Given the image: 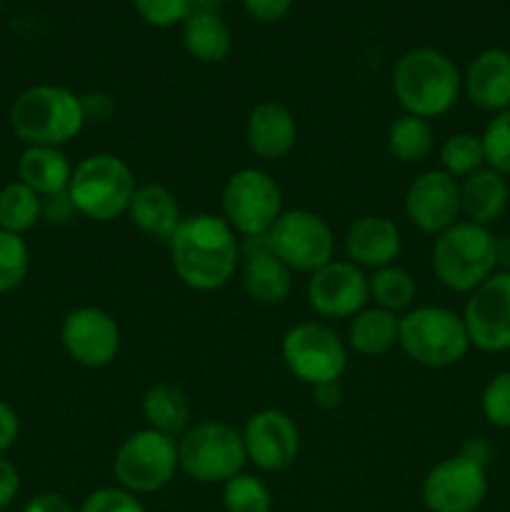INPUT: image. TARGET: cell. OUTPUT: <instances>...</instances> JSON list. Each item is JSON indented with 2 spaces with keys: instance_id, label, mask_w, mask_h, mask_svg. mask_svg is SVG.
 I'll return each mask as SVG.
<instances>
[{
  "instance_id": "obj_1",
  "label": "cell",
  "mask_w": 510,
  "mask_h": 512,
  "mask_svg": "<svg viewBox=\"0 0 510 512\" xmlns=\"http://www.w3.org/2000/svg\"><path fill=\"white\" fill-rule=\"evenodd\" d=\"M175 275L188 288L210 293L228 283L240 265V245L225 218L200 213L183 218L168 240Z\"/></svg>"
},
{
  "instance_id": "obj_2",
  "label": "cell",
  "mask_w": 510,
  "mask_h": 512,
  "mask_svg": "<svg viewBox=\"0 0 510 512\" xmlns=\"http://www.w3.org/2000/svg\"><path fill=\"white\" fill-rule=\"evenodd\" d=\"M463 78L453 60L435 48H415L393 68V93L400 108L418 118H438L458 103Z\"/></svg>"
},
{
  "instance_id": "obj_3",
  "label": "cell",
  "mask_w": 510,
  "mask_h": 512,
  "mask_svg": "<svg viewBox=\"0 0 510 512\" xmlns=\"http://www.w3.org/2000/svg\"><path fill=\"white\" fill-rule=\"evenodd\" d=\"M10 125L23 143L60 148L83 130V100L60 85H33L13 100Z\"/></svg>"
},
{
  "instance_id": "obj_4",
  "label": "cell",
  "mask_w": 510,
  "mask_h": 512,
  "mask_svg": "<svg viewBox=\"0 0 510 512\" xmlns=\"http://www.w3.org/2000/svg\"><path fill=\"white\" fill-rule=\"evenodd\" d=\"M495 270V235L483 225L458 220L435 238L433 273L453 293H473Z\"/></svg>"
},
{
  "instance_id": "obj_5",
  "label": "cell",
  "mask_w": 510,
  "mask_h": 512,
  "mask_svg": "<svg viewBox=\"0 0 510 512\" xmlns=\"http://www.w3.org/2000/svg\"><path fill=\"white\" fill-rule=\"evenodd\" d=\"M135 188V175L123 158L98 153L75 165L68 183V198L75 213L95 223H110L128 213Z\"/></svg>"
},
{
  "instance_id": "obj_6",
  "label": "cell",
  "mask_w": 510,
  "mask_h": 512,
  "mask_svg": "<svg viewBox=\"0 0 510 512\" xmlns=\"http://www.w3.org/2000/svg\"><path fill=\"white\" fill-rule=\"evenodd\" d=\"M398 345L413 363L425 368H450L470 348L463 315L440 305H423L400 318Z\"/></svg>"
},
{
  "instance_id": "obj_7",
  "label": "cell",
  "mask_w": 510,
  "mask_h": 512,
  "mask_svg": "<svg viewBox=\"0 0 510 512\" xmlns=\"http://www.w3.org/2000/svg\"><path fill=\"white\" fill-rule=\"evenodd\" d=\"M243 435L225 423L193 425L178 440V465L198 483H228L245 465Z\"/></svg>"
},
{
  "instance_id": "obj_8",
  "label": "cell",
  "mask_w": 510,
  "mask_h": 512,
  "mask_svg": "<svg viewBox=\"0 0 510 512\" xmlns=\"http://www.w3.org/2000/svg\"><path fill=\"white\" fill-rule=\"evenodd\" d=\"M178 468V443L158 430H135L115 450V480L133 495L158 493L175 478Z\"/></svg>"
},
{
  "instance_id": "obj_9",
  "label": "cell",
  "mask_w": 510,
  "mask_h": 512,
  "mask_svg": "<svg viewBox=\"0 0 510 512\" xmlns=\"http://www.w3.org/2000/svg\"><path fill=\"white\" fill-rule=\"evenodd\" d=\"M283 213V193L268 173L243 168L223 188L225 223L245 238H263Z\"/></svg>"
},
{
  "instance_id": "obj_10",
  "label": "cell",
  "mask_w": 510,
  "mask_h": 512,
  "mask_svg": "<svg viewBox=\"0 0 510 512\" xmlns=\"http://www.w3.org/2000/svg\"><path fill=\"white\" fill-rule=\"evenodd\" d=\"M268 248L288 265L293 273L320 270L333 260L335 235L330 225L310 210H285L265 235Z\"/></svg>"
},
{
  "instance_id": "obj_11",
  "label": "cell",
  "mask_w": 510,
  "mask_h": 512,
  "mask_svg": "<svg viewBox=\"0 0 510 512\" xmlns=\"http://www.w3.org/2000/svg\"><path fill=\"white\" fill-rule=\"evenodd\" d=\"M283 360L295 378L315 388L343 378L348 368V350L328 325L298 323L285 333Z\"/></svg>"
},
{
  "instance_id": "obj_12",
  "label": "cell",
  "mask_w": 510,
  "mask_h": 512,
  "mask_svg": "<svg viewBox=\"0 0 510 512\" xmlns=\"http://www.w3.org/2000/svg\"><path fill=\"white\" fill-rule=\"evenodd\" d=\"M420 495L430 512H475L488 495V473L458 453L428 470Z\"/></svg>"
},
{
  "instance_id": "obj_13",
  "label": "cell",
  "mask_w": 510,
  "mask_h": 512,
  "mask_svg": "<svg viewBox=\"0 0 510 512\" xmlns=\"http://www.w3.org/2000/svg\"><path fill=\"white\" fill-rule=\"evenodd\" d=\"M470 345L485 353L510 350V270H495L465 305Z\"/></svg>"
},
{
  "instance_id": "obj_14",
  "label": "cell",
  "mask_w": 510,
  "mask_h": 512,
  "mask_svg": "<svg viewBox=\"0 0 510 512\" xmlns=\"http://www.w3.org/2000/svg\"><path fill=\"white\" fill-rule=\"evenodd\" d=\"M60 340L70 358L83 368H105L118 358L120 328L105 310L83 305L65 315Z\"/></svg>"
},
{
  "instance_id": "obj_15",
  "label": "cell",
  "mask_w": 510,
  "mask_h": 512,
  "mask_svg": "<svg viewBox=\"0 0 510 512\" xmlns=\"http://www.w3.org/2000/svg\"><path fill=\"white\" fill-rule=\"evenodd\" d=\"M245 458L265 473H283L298 460L300 430L280 410H258L243 428Z\"/></svg>"
},
{
  "instance_id": "obj_16",
  "label": "cell",
  "mask_w": 510,
  "mask_h": 512,
  "mask_svg": "<svg viewBox=\"0 0 510 512\" xmlns=\"http://www.w3.org/2000/svg\"><path fill=\"white\" fill-rule=\"evenodd\" d=\"M368 298V275L350 260H330L308 280V303L325 318H353Z\"/></svg>"
},
{
  "instance_id": "obj_17",
  "label": "cell",
  "mask_w": 510,
  "mask_h": 512,
  "mask_svg": "<svg viewBox=\"0 0 510 512\" xmlns=\"http://www.w3.org/2000/svg\"><path fill=\"white\" fill-rule=\"evenodd\" d=\"M405 215L423 233L440 235L458 223L460 185L445 170H428L410 183L405 193Z\"/></svg>"
},
{
  "instance_id": "obj_18",
  "label": "cell",
  "mask_w": 510,
  "mask_h": 512,
  "mask_svg": "<svg viewBox=\"0 0 510 512\" xmlns=\"http://www.w3.org/2000/svg\"><path fill=\"white\" fill-rule=\"evenodd\" d=\"M243 288L260 305H280L293 290V270L268 248L265 235L248 238L243 255Z\"/></svg>"
},
{
  "instance_id": "obj_19",
  "label": "cell",
  "mask_w": 510,
  "mask_h": 512,
  "mask_svg": "<svg viewBox=\"0 0 510 512\" xmlns=\"http://www.w3.org/2000/svg\"><path fill=\"white\" fill-rule=\"evenodd\" d=\"M470 103L488 113H503L510 108V53L488 48L473 58L463 78Z\"/></svg>"
},
{
  "instance_id": "obj_20",
  "label": "cell",
  "mask_w": 510,
  "mask_h": 512,
  "mask_svg": "<svg viewBox=\"0 0 510 512\" xmlns=\"http://www.w3.org/2000/svg\"><path fill=\"white\" fill-rule=\"evenodd\" d=\"M400 228L383 215H365L355 220L345 233V253L358 268H385L400 253Z\"/></svg>"
},
{
  "instance_id": "obj_21",
  "label": "cell",
  "mask_w": 510,
  "mask_h": 512,
  "mask_svg": "<svg viewBox=\"0 0 510 512\" xmlns=\"http://www.w3.org/2000/svg\"><path fill=\"white\" fill-rule=\"evenodd\" d=\"M295 140H298V125L285 105L265 100L250 110L245 123V143L258 158H285L295 148Z\"/></svg>"
},
{
  "instance_id": "obj_22",
  "label": "cell",
  "mask_w": 510,
  "mask_h": 512,
  "mask_svg": "<svg viewBox=\"0 0 510 512\" xmlns=\"http://www.w3.org/2000/svg\"><path fill=\"white\" fill-rule=\"evenodd\" d=\"M460 185V213L475 225L488 228L508 208V180L498 170L483 165L480 170L463 178Z\"/></svg>"
},
{
  "instance_id": "obj_23",
  "label": "cell",
  "mask_w": 510,
  "mask_h": 512,
  "mask_svg": "<svg viewBox=\"0 0 510 512\" xmlns=\"http://www.w3.org/2000/svg\"><path fill=\"white\" fill-rule=\"evenodd\" d=\"M128 215L135 228L160 240L173 238L178 225L183 223L178 200L165 185L158 183H145L135 188L133 200L128 205Z\"/></svg>"
},
{
  "instance_id": "obj_24",
  "label": "cell",
  "mask_w": 510,
  "mask_h": 512,
  "mask_svg": "<svg viewBox=\"0 0 510 512\" xmlns=\"http://www.w3.org/2000/svg\"><path fill=\"white\" fill-rule=\"evenodd\" d=\"M183 48L200 63H220L233 48V35L213 8L195 5L193 13L183 20Z\"/></svg>"
},
{
  "instance_id": "obj_25",
  "label": "cell",
  "mask_w": 510,
  "mask_h": 512,
  "mask_svg": "<svg viewBox=\"0 0 510 512\" xmlns=\"http://www.w3.org/2000/svg\"><path fill=\"white\" fill-rule=\"evenodd\" d=\"M70 168L68 158L58 148H43V145H28L18 160V180L28 185L40 198H53L68 190Z\"/></svg>"
},
{
  "instance_id": "obj_26",
  "label": "cell",
  "mask_w": 510,
  "mask_h": 512,
  "mask_svg": "<svg viewBox=\"0 0 510 512\" xmlns=\"http://www.w3.org/2000/svg\"><path fill=\"white\" fill-rule=\"evenodd\" d=\"M400 318L383 308H363L353 315V323L348 330V343L355 353L365 358H380L388 353L393 345H398Z\"/></svg>"
},
{
  "instance_id": "obj_27",
  "label": "cell",
  "mask_w": 510,
  "mask_h": 512,
  "mask_svg": "<svg viewBox=\"0 0 510 512\" xmlns=\"http://www.w3.org/2000/svg\"><path fill=\"white\" fill-rule=\"evenodd\" d=\"M143 415L150 430H158L173 440L190 428L188 398L183 395V390L168 383L148 388V393L143 395Z\"/></svg>"
},
{
  "instance_id": "obj_28",
  "label": "cell",
  "mask_w": 510,
  "mask_h": 512,
  "mask_svg": "<svg viewBox=\"0 0 510 512\" xmlns=\"http://www.w3.org/2000/svg\"><path fill=\"white\" fill-rule=\"evenodd\" d=\"M433 125L418 115H400L388 128V153L400 163H420L433 150Z\"/></svg>"
},
{
  "instance_id": "obj_29",
  "label": "cell",
  "mask_w": 510,
  "mask_h": 512,
  "mask_svg": "<svg viewBox=\"0 0 510 512\" xmlns=\"http://www.w3.org/2000/svg\"><path fill=\"white\" fill-rule=\"evenodd\" d=\"M43 218V198L20 180L0 190V230L23 235Z\"/></svg>"
},
{
  "instance_id": "obj_30",
  "label": "cell",
  "mask_w": 510,
  "mask_h": 512,
  "mask_svg": "<svg viewBox=\"0 0 510 512\" xmlns=\"http://www.w3.org/2000/svg\"><path fill=\"white\" fill-rule=\"evenodd\" d=\"M368 290L370 298L375 300V308L390 310L398 315L400 310L408 308L415 298V280L400 265H385V268L373 270L368 275Z\"/></svg>"
},
{
  "instance_id": "obj_31",
  "label": "cell",
  "mask_w": 510,
  "mask_h": 512,
  "mask_svg": "<svg viewBox=\"0 0 510 512\" xmlns=\"http://www.w3.org/2000/svg\"><path fill=\"white\" fill-rule=\"evenodd\" d=\"M440 163L453 178H468L485 165V150L480 135L455 133L440 145Z\"/></svg>"
},
{
  "instance_id": "obj_32",
  "label": "cell",
  "mask_w": 510,
  "mask_h": 512,
  "mask_svg": "<svg viewBox=\"0 0 510 512\" xmlns=\"http://www.w3.org/2000/svg\"><path fill=\"white\" fill-rule=\"evenodd\" d=\"M225 512H270L273 495L260 478L248 473H238L223 488Z\"/></svg>"
},
{
  "instance_id": "obj_33",
  "label": "cell",
  "mask_w": 510,
  "mask_h": 512,
  "mask_svg": "<svg viewBox=\"0 0 510 512\" xmlns=\"http://www.w3.org/2000/svg\"><path fill=\"white\" fill-rule=\"evenodd\" d=\"M30 268V253L23 235L0 230V293H10L25 280Z\"/></svg>"
},
{
  "instance_id": "obj_34",
  "label": "cell",
  "mask_w": 510,
  "mask_h": 512,
  "mask_svg": "<svg viewBox=\"0 0 510 512\" xmlns=\"http://www.w3.org/2000/svg\"><path fill=\"white\" fill-rule=\"evenodd\" d=\"M485 165L498 170L500 175H510V108L495 113V118L485 125L483 135Z\"/></svg>"
},
{
  "instance_id": "obj_35",
  "label": "cell",
  "mask_w": 510,
  "mask_h": 512,
  "mask_svg": "<svg viewBox=\"0 0 510 512\" xmlns=\"http://www.w3.org/2000/svg\"><path fill=\"white\" fill-rule=\"evenodd\" d=\"M195 5V0H133L135 13L153 28H173L183 23Z\"/></svg>"
},
{
  "instance_id": "obj_36",
  "label": "cell",
  "mask_w": 510,
  "mask_h": 512,
  "mask_svg": "<svg viewBox=\"0 0 510 512\" xmlns=\"http://www.w3.org/2000/svg\"><path fill=\"white\" fill-rule=\"evenodd\" d=\"M485 420L500 430H510V370L498 373L483 390L480 398Z\"/></svg>"
},
{
  "instance_id": "obj_37",
  "label": "cell",
  "mask_w": 510,
  "mask_h": 512,
  "mask_svg": "<svg viewBox=\"0 0 510 512\" xmlns=\"http://www.w3.org/2000/svg\"><path fill=\"white\" fill-rule=\"evenodd\" d=\"M80 512H145L138 495L123 488H100L85 498Z\"/></svg>"
},
{
  "instance_id": "obj_38",
  "label": "cell",
  "mask_w": 510,
  "mask_h": 512,
  "mask_svg": "<svg viewBox=\"0 0 510 512\" xmlns=\"http://www.w3.org/2000/svg\"><path fill=\"white\" fill-rule=\"evenodd\" d=\"M245 10L250 18L260 20V23H278L293 8V0H243Z\"/></svg>"
},
{
  "instance_id": "obj_39",
  "label": "cell",
  "mask_w": 510,
  "mask_h": 512,
  "mask_svg": "<svg viewBox=\"0 0 510 512\" xmlns=\"http://www.w3.org/2000/svg\"><path fill=\"white\" fill-rule=\"evenodd\" d=\"M20 433V418L8 403L0 400V455L8 448H13Z\"/></svg>"
},
{
  "instance_id": "obj_40",
  "label": "cell",
  "mask_w": 510,
  "mask_h": 512,
  "mask_svg": "<svg viewBox=\"0 0 510 512\" xmlns=\"http://www.w3.org/2000/svg\"><path fill=\"white\" fill-rule=\"evenodd\" d=\"M20 490V475L10 460L0 458V508L10 505Z\"/></svg>"
},
{
  "instance_id": "obj_41",
  "label": "cell",
  "mask_w": 510,
  "mask_h": 512,
  "mask_svg": "<svg viewBox=\"0 0 510 512\" xmlns=\"http://www.w3.org/2000/svg\"><path fill=\"white\" fill-rule=\"evenodd\" d=\"M23 512H75L68 500L58 493H40L25 505Z\"/></svg>"
},
{
  "instance_id": "obj_42",
  "label": "cell",
  "mask_w": 510,
  "mask_h": 512,
  "mask_svg": "<svg viewBox=\"0 0 510 512\" xmlns=\"http://www.w3.org/2000/svg\"><path fill=\"white\" fill-rule=\"evenodd\" d=\"M340 385L338 383H325V385H315L313 388V403L323 410H333L340 405Z\"/></svg>"
},
{
  "instance_id": "obj_43",
  "label": "cell",
  "mask_w": 510,
  "mask_h": 512,
  "mask_svg": "<svg viewBox=\"0 0 510 512\" xmlns=\"http://www.w3.org/2000/svg\"><path fill=\"white\" fill-rule=\"evenodd\" d=\"M460 455H463V458H468V460H473V463L483 465V468H485V465H488V460H490V455H493V450H490V445L485 443L483 438H470V440H465Z\"/></svg>"
},
{
  "instance_id": "obj_44",
  "label": "cell",
  "mask_w": 510,
  "mask_h": 512,
  "mask_svg": "<svg viewBox=\"0 0 510 512\" xmlns=\"http://www.w3.org/2000/svg\"><path fill=\"white\" fill-rule=\"evenodd\" d=\"M495 265L500 270H510V233L495 238Z\"/></svg>"
},
{
  "instance_id": "obj_45",
  "label": "cell",
  "mask_w": 510,
  "mask_h": 512,
  "mask_svg": "<svg viewBox=\"0 0 510 512\" xmlns=\"http://www.w3.org/2000/svg\"><path fill=\"white\" fill-rule=\"evenodd\" d=\"M198 5H205V8H215V5L220 3H228V0H195Z\"/></svg>"
}]
</instances>
